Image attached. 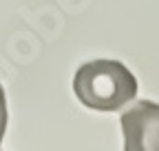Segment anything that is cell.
<instances>
[{"instance_id":"1","label":"cell","mask_w":159,"mask_h":151,"mask_svg":"<svg viewBox=\"0 0 159 151\" xmlns=\"http://www.w3.org/2000/svg\"><path fill=\"white\" fill-rule=\"evenodd\" d=\"M77 100L95 111H119L137 96V78L119 60H91L75 71Z\"/></svg>"},{"instance_id":"2","label":"cell","mask_w":159,"mask_h":151,"mask_svg":"<svg viewBox=\"0 0 159 151\" xmlns=\"http://www.w3.org/2000/svg\"><path fill=\"white\" fill-rule=\"evenodd\" d=\"M124 149L126 151H159V105L139 100L122 113Z\"/></svg>"},{"instance_id":"3","label":"cell","mask_w":159,"mask_h":151,"mask_svg":"<svg viewBox=\"0 0 159 151\" xmlns=\"http://www.w3.org/2000/svg\"><path fill=\"white\" fill-rule=\"evenodd\" d=\"M5 131H7V98H5L2 85H0V144H2Z\"/></svg>"}]
</instances>
